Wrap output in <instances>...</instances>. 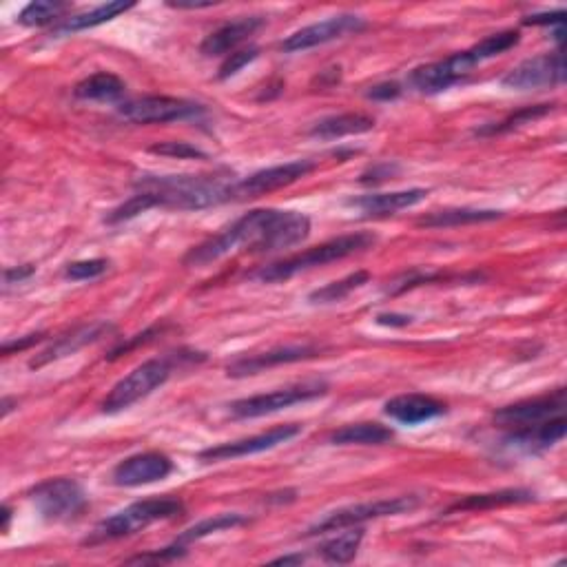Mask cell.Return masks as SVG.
I'll return each mask as SVG.
<instances>
[{
  "instance_id": "ba28073f",
  "label": "cell",
  "mask_w": 567,
  "mask_h": 567,
  "mask_svg": "<svg viewBox=\"0 0 567 567\" xmlns=\"http://www.w3.org/2000/svg\"><path fill=\"white\" fill-rule=\"evenodd\" d=\"M477 65H481V60L470 47L466 51H459L455 56L439 60V63H430L415 69L408 82L419 94H441V91L450 89L452 85H457V82L470 76V71Z\"/></svg>"
},
{
  "instance_id": "60d3db41",
  "label": "cell",
  "mask_w": 567,
  "mask_h": 567,
  "mask_svg": "<svg viewBox=\"0 0 567 567\" xmlns=\"http://www.w3.org/2000/svg\"><path fill=\"white\" fill-rule=\"evenodd\" d=\"M393 171H395V167H390V164H384V167H375V169H370L368 173H364L362 182H381V180L390 178Z\"/></svg>"
},
{
  "instance_id": "1f68e13d",
  "label": "cell",
  "mask_w": 567,
  "mask_h": 567,
  "mask_svg": "<svg viewBox=\"0 0 567 567\" xmlns=\"http://www.w3.org/2000/svg\"><path fill=\"white\" fill-rule=\"evenodd\" d=\"M69 5L67 3H56V0H38V3H29L18 16V23L25 27H43L49 23L63 18Z\"/></svg>"
},
{
  "instance_id": "e575fe53",
  "label": "cell",
  "mask_w": 567,
  "mask_h": 567,
  "mask_svg": "<svg viewBox=\"0 0 567 567\" xmlns=\"http://www.w3.org/2000/svg\"><path fill=\"white\" fill-rule=\"evenodd\" d=\"M151 153H158V156H169L178 160H189V158H206L198 147H191L189 142H162L153 144Z\"/></svg>"
},
{
  "instance_id": "6da1fadb",
  "label": "cell",
  "mask_w": 567,
  "mask_h": 567,
  "mask_svg": "<svg viewBox=\"0 0 567 567\" xmlns=\"http://www.w3.org/2000/svg\"><path fill=\"white\" fill-rule=\"evenodd\" d=\"M308 233H311V220L304 213L255 209L242 215L229 229L191 249L184 257V264L200 268L235 251L277 253L302 244Z\"/></svg>"
},
{
  "instance_id": "484cf974",
  "label": "cell",
  "mask_w": 567,
  "mask_h": 567,
  "mask_svg": "<svg viewBox=\"0 0 567 567\" xmlns=\"http://www.w3.org/2000/svg\"><path fill=\"white\" fill-rule=\"evenodd\" d=\"M125 82L116 74L109 71H98V74L78 82L74 94L80 100H94V102H113L125 96Z\"/></svg>"
},
{
  "instance_id": "9a60e30c",
  "label": "cell",
  "mask_w": 567,
  "mask_h": 567,
  "mask_svg": "<svg viewBox=\"0 0 567 567\" xmlns=\"http://www.w3.org/2000/svg\"><path fill=\"white\" fill-rule=\"evenodd\" d=\"M302 432V426L288 424V426H277L262 432V435L255 437H246V439H237V441H229L222 443V446H215L200 452L202 461H229V459H240V457H251V455H260V452L273 450L282 443L295 439Z\"/></svg>"
},
{
  "instance_id": "5b68a950",
  "label": "cell",
  "mask_w": 567,
  "mask_h": 567,
  "mask_svg": "<svg viewBox=\"0 0 567 567\" xmlns=\"http://www.w3.org/2000/svg\"><path fill=\"white\" fill-rule=\"evenodd\" d=\"M171 377V362L169 359H149V362L133 368L127 377H122L111 393L102 401V412L116 415L138 404L144 397H149L153 390L160 388L164 381Z\"/></svg>"
},
{
  "instance_id": "2e32d148",
  "label": "cell",
  "mask_w": 567,
  "mask_h": 567,
  "mask_svg": "<svg viewBox=\"0 0 567 567\" xmlns=\"http://www.w3.org/2000/svg\"><path fill=\"white\" fill-rule=\"evenodd\" d=\"M171 472L173 461L167 455H162V452H140V455L120 461L111 472V481L120 488H138L167 479Z\"/></svg>"
},
{
  "instance_id": "7c38bea8",
  "label": "cell",
  "mask_w": 567,
  "mask_h": 567,
  "mask_svg": "<svg viewBox=\"0 0 567 567\" xmlns=\"http://www.w3.org/2000/svg\"><path fill=\"white\" fill-rule=\"evenodd\" d=\"M563 80H565L563 54H561V49H556L552 51V54H543V56L523 60L521 65L508 71V76L501 80V85L508 89L532 91V89L561 85Z\"/></svg>"
},
{
  "instance_id": "f1b7e54d",
  "label": "cell",
  "mask_w": 567,
  "mask_h": 567,
  "mask_svg": "<svg viewBox=\"0 0 567 567\" xmlns=\"http://www.w3.org/2000/svg\"><path fill=\"white\" fill-rule=\"evenodd\" d=\"M364 539V530H348L344 534L335 536V539L326 541L322 548H319V554H322V559L326 563H350L357 556L359 545H362Z\"/></svg>"
},
{
  "instance_id": "7bdbcfd3",
  "label": "cell",
  "mask_w": 567,
  "mask_h": 567,
  "mask_svg": "<svg viewBox=\"0 0 567 567\" xmlns=\"http://www.w3.org/2000/svg\"><path fill=\"white\" fill-rule=\"evenodd\" d=\"M304 561L306 559L302 554H293V556H280V559H275L273 563H277V565H300Z\"/></svg>"
},
{
  "instance_id": "f546056e",
  "label": "cell",
  "mask_w": 567,
  "mask_h": 567,
  "mask_svg": "<svg viewBox=\"0 0 567 567\" xmlns=\"http://www.w3.org/2000/svg\"><path fill=\"white\" fill-rule=\"evenodd\" d=\"M246 523V517H242V514H218V517H211V519H204L200 523H195L191 525L189 530H184L180 536H178V541L175 543H193V541H200L204 539V536H211L215 532H224V530H231V528H237V525H242Z\"/></svg>"
},
{
  "instance_id": "e0dca14e",
  "label": "cell",
  "mask_w": 567,
  "mask_h": 567,
  "mask_svg": "<svg viewBox=\"0 0 567 567\" xmlns=\"http://www.w3.org/2000/svg\"><path fill=\"white\" fill-rule=\"evenodd\" d=\"M319 355L317 346H282V348H273L268 353L262 355H251V357H242L233 362L226 373L229 377H249V375H257L262 373L266 368L273 366H282V364H295V362H304V359H313Z\"/></svg>"
},
{
  "instance_id": "52a82bcc",
  "label": "cell",
  "mask_w": 567,
  "mask_h": 567,
  "mask_svg": "<svg viewBox=\"0 0 567 567\" xmlns=\"http://www.w3.org/2000/svg\"><path fill=\"white\" fill-rule=\"evenodd\" d=\"M419 505L417 497H393V499H379V501H368V503H357L348 505V508L335 510L328 514L326 519L315 523L308 534H326V532H337L346 528H355L359 523L373 521V519H384V517H397V514H406L415 510Z\"/></svg>"
},
{
  "instance_id": "ee69618b",
  "label": "cell",
  "mask_w": 567,
  "mask_h": 567,
  "mask_svg": "<svg viewBox=\"0 0 567 567\" xmlns=\"http://www.w3.org/2000/svg\"><path fill=\"white\" fill-rule=\"evenodd\" d=\"M175 9H202V7H213L215 3H169Z\"/></svg>"
},
{
  "instance_id": "d6a6232c",
  "label": "cell",
  "mask_w": 567,
  "mask_h": 567,
  "mask_svg": "<svg viewBox=\"0 0 567 567\" xmlns=\"http://www.w3.org/2000/svg\"><path fill=\"white\" fill-rule=\"evenodd\" d=\"M554 109V105H536V107H525L517 113H512L510 118H505L503 122H499V125H492V127H486V129H481L479 133L481 136H494V133H505V131H512V129H517L521 125H528V122H534V120H539L543 116H548V113Z\"/></svg>"
},
{
  "instance_id": "f35d334b",
  "label": "cell",
  "mask_w": 567,
  "mask_h": 567,
  "mask_svg": "<svg viewBox=\"0 0 567 567\" xmlns=\"http://www.w3.org/2000/svg\"><path fill=\"white\" fill-rule=\"evenodd\" d=\"M34 275V266H18V268H7L5 271V284H18Z\"/></svg>"
},
{
  "instance_id": "ffe728a7",
  "label": "cell",
  "mask_w": 567,
  "mask_h": 567,
  "mask_svg": "<svg viewBox=\"0 0 567 567\" xmlns=\"http://www.w3.org/2000/svg\"><path fill=\"white\" fill-rule=\"evenodd\" d=\"M111 331V326L105 322H98V324H87V326H80L76 331H71L67 335H63L60 339H56L54 344H51L47 350H43L36 359H32V368H40V366H47L51 362H56V359H63L78 353L89 344L98 342V339L105 337Z\"/></svg>"
},
{
  "instance_id": "5bb4252c",
  "label": "cell",
  "mask_w": 567,
  "mask_h": 567,
  "mask_svg": "<svg viewBox=\"0 0 567 567\" xmlns=\"http://www.w3.org/2000/svg\"><path fill=\"white\" fill-rule=\"evenodd\" d=\"M563 410H565V390L559 388L554 390L552 395L519 401V404L501 408L497 415H494V421L503 428L521 430V428L539 426L552 417H559L563 415Z\"/></svg>"
},
{
  "instance_id": "ab89813d",
  "label": "cell",
  "mask_w": 567,
  "mask_h": 567,
  "mask_svg": "<svg viewBox=\"0 0 567 567\" xmlns=\"http://www.w3.org/2000/svg\"><path fill=\"white\" fill-rule=\"evenodd\" d=\"M40 339H43V335H27L25 339H20V342H14V344H5V346H3V353H5V355H12V353H14V350H18V353H20V350H25V348H29V346L38 344V342H40Z\"/></svg>"
},
{
  "instance_id": "b9f144b4",
  "label": "cell",
  "mask_w": 567,
  "mask_h": 567,
  "mask_svg": "<svg viewBox=\"0 0 567 567\" xmlns=\"http://www.w3.org/2000/svg\"><path fill=\"white\" fill-rule=\"evenodd\" d=\"M377 322H379L381 326H408V324H410V317H408V315L390 313V315H379Z\"/></svg>"
},
{
  "instance_id": "603a6c76",
  "label": "cell",
  "mask_w": 567,
  "mask_h": 567,
  "mask_svg": "<svg viewBox=\"0 0 567 567\" xmlns=\"http://www.w3.org/2000/svg\"><path fill=\"white\" fill-rule=\"evenodd\" d=\"M373 129H375V120L366 116V113H339V116H331L315 122L311 136L322 140H337L344 136H359V133Z\"/></svg>"
},
{
  "instance_id": "f6af8a7d",
  "label": "cell",
  "mask_w": 567,
  "mask_h": 567,
  "mask_svg": "<svg viewBox=\"0 0 567 567\" xmlns=\"http://www.w3.org/2000/svg\"><path fill=\"white\" fill-rule=\"evenodd\" d=\"M9 519H12V510H9L5 505V508H3V532L9 530Z\"/></svg>"
},
{
  "instance_id": "83f0119b",
  "label": "cell",
  "mask_w": 567,
  "mask_h": 567,
  "mask_svg": "<svg viewBox=\"0 0 567 567\" xmlns=\"http://www.w3.org/2000/svg\"><path fill=\"white\" fill-rule=\"evenodd\" d=\"M534 499V494L528 490H501V492H490V494H472L463 501H457L448 512L457 510H488V508H499V505H517V503H528Z\"/></svg>"
},
{
  "instance_id": "74e56055",
  "label": "cell",
  "mask_w": 567,
  "mask_h": 567,
  "mask_svg": "<svg viewBox=\"0 0 567 567\" xmlns=\"http://www.w3.org/2000/svg\"><path fill=\"white\" fill-rule=\"evenodd\" d=\"M565 20V12L559 9V12H550V14H534L523 20L525 25H561Z\"/></svg>"
},
{
  "instance_id": "cb8c5ba5",
  "label": "cell",
  "mask_w": 567,
  "mask_h": 567,
  "mask_svg": "<svg viewBox=\"0 0 567 567\" xmlns=\"http://www.w3.org/2000/svg\"><path fill=\"white\" fill-rule=\"evenodd\" d=\"M395 437V432L375 424V421H364V424H350L335 430L331 435V443L335 446H381Z\"/></svg>"
},
{
  "instance_id": "8fae6325",
  "label": "cell",
  "mask_w": 567,
  "mask_h": 567,
  "mask_svg": "<svg viewBox=\"0 0 567 567\" xmlns=\"http://www.w3.org/2000/svg\"><path fill=\"white\" fill-rule=\"evenodd\" d=\"M315 169H317L315 160H293L286 164H277V167L257 171L249 175V178L233 182V202L260 198V195L284 189L288 184H295L297 180L306 178V175L313 173Z\"/></svg>"
},
{
  "instance_id": "ac0fdd59",
  "label": "cell",
  "mask_w": 567,
  "mask_h": 567,
  "mask_svg": "<svg viewBox=\"0 0 567 567\" xmlns=\"http://www.w3.org/2000/svg\"><path fill=\"white\" fill-rule=\"evenodd\" d=\"M264 25V18L260 16H244L231 20L222 27L215 29L209 36L204 38V43L200 45L202 56H226L231 51L240 47L244 40H249V36H253L257 29Z\"/></svg>"
},
{
  "instance_id": "44dd1931",
  "label": "cell",
  "mask_w": 567,
  "mask_h": 567,
  "mask_svg": "<svg viewBox=\"0 0 567 567\" xmlns=\"http://www.w3.org/2000/svg\"><path fill=\"white\" fill-rule=\"evenodd\" d=\"M428 191L426 189H408V191H393V193H370L362 195V198L350 200L348 206L362 211L364 215H373V218H381V215H393L404 209H410L419 202L426 200Z\"/></svg>"
},
{
  "instance_id": "4fadbf2b",
  "label": "cell",
  "mask_w": 567,
  "mask_h": 567,
  "mask_svg": "<svg viewBox=\"0 0 567 567\" xmlns=\"http://www.w3.org/2000/svg\"><path fill=\"white\" fill-rule=\"evenodd\" d=\"M364 27H366L364 18L357 14L331 16L326 20H319V23L302 27L300 32L288 36L282 43V49L286 51V54H295V51H306V49H313L319 45L333 43V40L344 38L348 34H357V32H362Z\"/></svg>"
},
{
  "instance_id": "8d00e7d4",
  "label": "cell",
  "mask_w": 567,
  "mask_h": 567,
  "mask_svg": "<svg viewBox=\"0 0 567 567\" xmlns=\"http://www.w3.org/2000/svg\"><path fill=\"white\" fill-rule=\"evenodd\" d=\"M401 94V89L397 82H384V85H377L368 91V98L373 100H393Z\"/></svg>"
},
{
  "instance_id": "7402d4cb",
  "label": "cell",
  "mask_w": 567,
  "mask_h": 567,
  "mask_svg": "<svg viewBox=\"0 0 567 567\" xmlns=\"http://www.w3.org/2000/svg\"><path fill=\"white\" fill-rule=\"evenodd\" d=\"M565 430H567V421L563 415H559V417L543 421V424L539 426L512 430V435L505 441H508L510 446L517 450L536 452V450L552 448L554 443H559L565 437Z\"/></svg>"
},
{
  "instance_id": "277c9868",
  "label": "cell",
  "mask_w": 567,
  "mask_h": 567,
  "mask_svg": "<svg viewBox=\"0 0 567 567\" xmlns=\"http://www.w3.org/2000/svg\"><path fill=\"white\" fill-rule=\"evenodd\" d=\"M184 505L178 499H147L131 503L129 508L120 510L113 517L100 521L94 532L87 536V545H98L116 539H125V536L136 534L144 528H149L151 523L158 521H169L182 514Z\"/></svg>"
},
{
  "instance_id": "d6986e66",
  "label": "cell",
  "mask_w": 567,
  "mask_h": 567,
  "mask_svg": "<svg viewBox=\"0 0 567 567\" xmlns=\"http://www.w3.org/2000/svg\"><path fill=\"white\" fill-rule=\"evenodd\" d=\"M384 412L390 419L399 421V424L417 426V424H424V421L441 417L443 412H446V404L435 397L412 393V395H399V397L386 401Z\"/></svg>"
},
{
  "instance_id": "d590c367",
  "label": "cell",
  "mask_w": 567,
  "mask_h": 567,
  "mask_svg": "<svg viewBox=\"0 0 567 567\" xmlns=\"http://www.w3.org/2000/svg\"><path fill=\"white\" fill-rule=\"evenodd\" d=\"M257 54H260V49L257 47H249V49H240V51H233V54L224 60L222 67H220V78L226 80V78H231L235 76L237 71H240L242 67H246L249 63H253V60L257 58Z\"/></svg>"
},
{
  "instance_id": "8992f818",
  "label": "cell",
  "mask_w": 567,
  "mask_h": 567,
  "mask_svg": "<svg viewBox=\"0 0 567 567\" xmlns=\"http://www.w3.org/2000/svg\"><path fill=\"white\" fill-rule=\"evenodd\" d=\"M328 393V386L324 381H306V384H295L286 386L280 390L266 395H255L246 399H237L229 406L231 415L237 419H255L264 415H273L284 408H291L304 401H313L317 397H324Z\"/></svg>"
},
{
  "instance_id": "3957f363",
  "label": "cell",
  "mask_w": 567,
  "mask_h": 567,
  "mask_svg": "<svg viewBox=\"0 0 567 567\" xmlns=\"http://www.w3.org/2000/svg\"><path fill=\"white\" fill-rule=\"evenodd\" d=\"M375 242H377V237L373 233H350V235L335 237V240L319 244V246H315V249H308L304 253L286 257V260L262 266L253 277L260 282H266V284L282 282V280H288V277H293L297 273L311 271V268L326 266L331 262H339L348 255L366 251Z\"/></svg>"
},
{
  "instance_id": "9c48e42d",
  "label": "cell",
  "mask_w": 567,
  "mask_h": 567,
  "mask_svg": "<svg viewBox=\"0 0 567 567\" xmlns=\"http://www.w3.org/2000/svg\"><path fill=\"white\" fill-rule=\"evenodd\" d=\"M202 111L195 102L171 96H144L127 100L118 107V116L133 125H164V122L187 120Z\"/></svg>"
},
{
  "instance_id": "d4e9b609",
  "label": "cell",
  "mask_w": 567,
  "mask_h": 567,
  "mask_svg": "<svg viewBox=\"0 0 567 567\" xmlns=\"http://www.w3.org/2000/svg\"><path fill=\"white\" fill-rule=\"evenodd\" d=\"M131 7H136V3H125V0H116V3L100 5L96 9H91V12L67 18L63 25L56 27V34L65 36V34H74V32H85V29H94L98 25L109 23V20H113L120 14L129 12Z\"/></svg>"
},
{
  "instance_id": "4316f807",
  "label": "cell",
  "mask_w": 567,
  "mask_h": 567,
  "mask_svg": "<svg viewBox=\"0 0 567 567\" xmlns=\"http://www.w3.org/2000/svg\"><path fill=\"white\" fill-rule=\"evenodd\" d=\"M501 211H486V209H443L432 211L426 218H421L417 224L426 229H450V226L477 224V222H492L501 218Z\"/></svg>"
},
{
  "instance_id": "7a4b0ae2",
  "label": "cell",
  "mask_w": 567,
  "mask_h": 567,
  "mask_svg": "<svg viewBox=\"0 0 567 567\" xmlns=\"http://www.w3.org/2000/svg\"><path fill=\"white\" fill-rule=\"evenodd\" d=\"M138 193L151 200L153 209L200 211L209 206L233 202V182H224L209 175H158L140 178Z\"/></svg>"
},
{
  "instance_id": "4dcf8cb0",
  "label": "cell",
  "mask_w": 567,
  "mask_h": 567,
  "mask_svg": "<svg viewBox=\"0 0 567 567\" xmlns=\"http://www.w3.org/2000/svg\"><path fill=\"white\" fill-rule=\"evenodd\" d=\"M370 280V275L366 271H357L353 275L344 277V280L333 282V284H326L324 288H317L315 293H311V300L313 304H333V302H342L344 297H348L357 288H362L366 282Z\"/></svg>"
},
{
  "instance_id": "836d02e7",
  "label": "cell",
  "mask_w": 567,
  "mask_h": 567,
  "mask_svg": "<svg viewBox=\"0 0 567 567\" xmlns=\"http://www.w3.org/2000/svg\"><path fill=\"white\" fill-rule=\"evenodd\" d=\"M109 262L107 260H82V262H74L67 266L65 277L67 280H74V282H82V280H94V277H100L102 273H107Z\"/></svg>"
},
{
  "instance_id": "30bf717a",
  "label": "cell",
  "mask_w": 567,
  "mask_h": 567,
  "mask_svg": "<svg viewBox=\"0 0 567 567\" xmlns=\"http://www.w3.org/2000/svg\"><path fill=\"white\" fill-rule=\"evenodd\" d=\"M36 510L47 521H69L85 508V492L74 479H49L32 490Z\"/></svg>"
}]
</instances>
